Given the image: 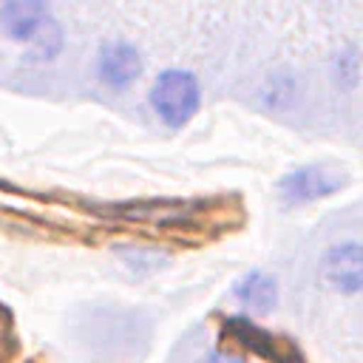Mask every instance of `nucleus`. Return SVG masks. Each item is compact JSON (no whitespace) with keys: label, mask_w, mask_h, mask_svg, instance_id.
Masks as SVG:
<instances>
[{"label":"nucleus","mask_w":363,"mask_h":363,"mask_svg":"<svg viewBox=\"0 0 363 363\" xmlns=\"http://www.w3.org/2000/svg\"><path fill=\"white\" fill-rule=\"evenodd\" d=\"M0 31L14 43H34L37 57H54L62 43L45 0H3Z\"/></svg>","instance_id":"nucleus-1"},{"label":"nucleus","mask_w":363,"mask_h":363,"mask_svg":"<svg viewBox=\"0 0 363 363\" xmlns=\"http://www.w3.org/2000/svg\"><path fill=\"white\" fill-rule=\"evenodd\" d=\"M150 105L159 113V119L167 128H182L193 119V113L201 105V88L199 79L190 71L170 68L162 71L150 88Z\"/></svg>","instance_id":"nucleus-2"},{"label":"nucleus","mask_w":363,"mask_h":363,"mask_svg":"<svg viewBox=\"0 0 363 363\" xmlns=\"http://www.w3.org/2000/svg\"><path fill=\"white\" fill-rule=\"evenodd\" d=\"M346 182H349L346 170L335 164H306L286 173L278 182V196L284 204H306L337 193L340 187H346Z\"/></svg>","instance_id":"nucleus-3"},{"label":"nucleus","mask_w":363,"mask_h":363,"mask_svg":"<svg viewBox=\"0 0 363 363\" xmlns=\"http://www.w3.org/2000/svg\"><path fill=\"white\" fill-rule=\"evenodd\" d=\"M318 272H320V281L340 295L363 292V244L340 241L326 247L318 261Z\"/></svg>","instance_id":"nucleus-4"},{"label":"nucleus","mask_w":363,"mask_h":363,"mask_svg":"<svg viewBox=\"0 0 363 363\" xmlns=\"http://www.w3.org/2000/svg\"><path fill=\"white\" fill-rule=\"evenodd\" d=\"M96 68H99L102 82L113 88H125L142 74V57L130 43H108L99 51Z\"/></svg>","instance_id":"nucleus-5"},{"label":"nucleus","mask_w":363,"mask_h":363,"mask_svg":"<svg viewBox=\"0 0 363 363\" xmlns=\"http://www.w3.org/2000/svg\"><path fill=\"white\" fill-rule=\"evenodd\" d=\"M233 295H235V301L247 312H252V315H269L272 306H275V301H278V284H275L272 275L255 269V272H247L244 278L235 281Z\"/></svg>","instance_id":"nucleus-6"},{"label":"nucleus","mask_w":363,"mask_h":363,"mask_svg":"<svg viewBox=\"0 0 363 363\" xmlns=\"http://www.w3.org/2000/svg\"><path fill=\"white\" fill-rule=\"evenodd\" d=\"M193 213V204L187 201H142V204H128L122 210L125 218L136 221H150V224H184Z\"/></svg>","instance_id":"nucleus-7"},{"label":"nucleus","mask_w":363,"mask_h":363,"mask_svg":"<svg viewBox=\"0 0 363 363\" xmlns=\"http://www.w3.org/2000/svg\"><path fill=\"white\" fill-rule=\"evenodd\" d=\"M201 363H244V360L233 357V354H224V352H210L207 357H201Z\"/></svg>","instance_id":"nucleus-8"}]
</instances>
